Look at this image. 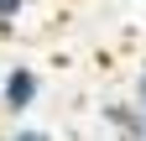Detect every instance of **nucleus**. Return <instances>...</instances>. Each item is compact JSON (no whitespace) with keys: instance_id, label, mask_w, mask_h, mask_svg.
I'll use <instances>...</instances> for the list:
<instances>
[{"instance_id":"obj_1","label":"nucleus","mask_w":146,"mask_h":141,"mask_svg":"<svg viewBox=\"0 0 146 141\" xmlns=\"http://www.w3.org/2000/svg\"><path fill=\"white\" fill-rule=\"evenodd\" d=\"M36 94H42L36 68L16 63V68H5V73H0V110H5V115H26L31 104H36Z\"/></svg>"},{"instance_id":"obj_2","label":"nucleus","mask_w":146,"mask_h":141,"mask_svg":"<svg viewBox=\"0 0 146 141\" xmlns=\"http://www.w3.org/2000/svg\"><path fill=\"white\" fill-rule=\"evenodd\" d=\"M104 126L120 131L125 141H146V104L131 99V104H104Z\"/></svg>"},{"instance_id":"obj_3","label":"nucleus","mask_w":146,"mask_h":141,"mask_svg":"<svg viewBox=\"0 0 146 141\" xmlns=\"http://www.w3.org/2000/svg\"><path fill=\"white\" fill-rule=\"evenodd\" d=\"M5 141H58V136H52V131H42V126H16Z\"/></svg>"},{"instance_id":"obj_4","label":"nucleus","mask_w":146,"mask_h":141,"mask_svg":"<svg viewBox=\"0 0 146 141\" xmlns=\"http://www.w3.org/2000/svg\"><path fill=\"white\" fill-rule=\"evenodd\" d=\"M21 11H26V0H0V26H16Z\"/></svg>"},{"instance_id":"obj_5","label":"nucleus","mask_w":146,"mask_h":141,"mask_svg":"<svg viewBox=\"0 0 146 141\" xmlns=\"http://www.w3.org/2000/svg\"><path fill=\"white\" fill-rule=\"evenodd\" d=\"M136 99L146 104V63H141V73H136Z\"/></svg>"}]
</instances>
